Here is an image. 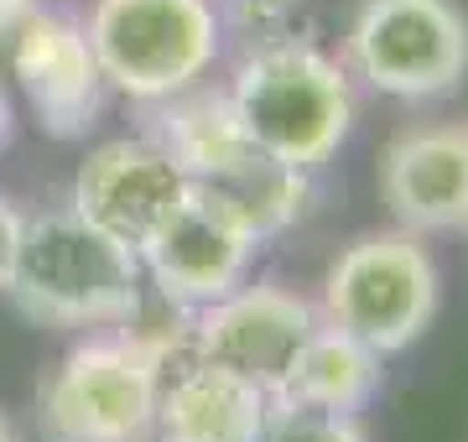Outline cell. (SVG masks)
Wrapping results in <instances>:
<instances>
[{
    "mask_svg": "<svg viewBox=\"0 0 468 442\" xmlns=\"http://www.w3.org/2000/svg\"><path fill=\"white\" fill-rule=\"evenodd\" d=\"M0 291L42 328H110L141 302V256L79 208L21 219Z\"/></svg>",
    "mask_w": 468,
    "mask_h": 442,
    "instance_id": "cell-1",
    "label": "cell"
},
{
    "mask_svg": "<svg viewBox=\"0 0 468 442\" xmlns=\"http://www.w3.org/2000/svg\"><path fill=\"white\" fill-rule=\"evenodd\" d=\"M229 110L255 152L292 172H313L344 146L354 125L349 73L302 42L245 58L234 73Z\"/></svg>",
    "mask_w": 468,
    "mask_h": 442,
    "instance_id": "cell-2",
    "label": "cell"
},
{
    "mask_svg": "<svg viewBox=\"0 0 468 442\" xmlns=\"http://www.w3.org/2000/svg\"><path fill=\"white\" fill-rule=\"evenodd\" d=\"M104 89L141 104L187 94L218 58L208 0H100L84 26Z\"/></svg>",
    "mask_w": 468,
    "mask_h": 442,
    "instance_id": "cell-3",
    "label": "cell"
},
{
    "mask_svg": "<svg viewBox=\"0 0 468 442\" xmlns=\"http://www.w3.org/2000/svg\"><path fill=\"white\" fill-rule=\"evenodd\" d=\"M437 312V271L411 229L365 235L334 260L323 287V323L344 328L375 354H401Z\"/></svg>",
    "mask_w": 468,
    "mask_h": 442,
    "instance_id": "cell-4",
    "label": "cell"
},
{
    "mask_svg": "<svg viewBox=\"0 0 468 442\" xmlns=\"http://www.w3.org/2000/svg\"><path fill=\"white\" fill-rule=\"evenodd\" d=\"M156 374L162 343H79L42 385V426L52 442H146Z\"/></svg>",
    "mask_w": 468,
    "mask_h": 442,
    "instance_id": "cell-5",
    "label": "cell"
},
{
    "mask_svg": "<svg viewBox=\"0 0 468 442\" xmlns=\"http://www.w3.org/2000/svg\"><path fill=\"white\" fill-rule=\"evenodd\" d=\"M349 68L375 94L437 100L468 73V16L452 0H365L349 26Z\"/></svg>",
    "mask_w": 468,
    "mask_h": 442,
    "instance_id": "cell-6",
    "label": "cell"
},
{
    "mask_svg": "<svg viewBox=\"0 0 468 442\" xmlns=\"http://www.w3.org/2000/svg\"><path fill=\"white\" fill-rule=\"evenodd\" d=\"M0 58L16 79L21 100L32 104L37 125L52 141L89 136V125L100 120L104 104V79L84 26L21 0L0 16Z\"/></svg>",
    "mask_w": 468,
    "mask_h": 442,
    "instance_id": "cell-7",
    "label": "cell"
},
{
    "mask_svg": "<svg viewBox=\"0 0 468 442\" xmlns=\"http://www.w3.org/2000/svg\"><path fill=\"white\" fill-rule=\"evenodd\" d=\"M193 198L177 156L151 136H120L89 152L73 177V208L104 235L131 245L135 256L162 235V224Z\"/></svg>",
    "mask_w": 468,
    "mask_h": 442,
    "instance_id": "cell-8",
    "label": "cell"
},
{
    "mask_svg": "<svg viewBox=\"0 0 468 442\" xmlns=\"http://www.w3.org/2000/svg\"><path fill=\"white\" fill-rule=\"evenodd\" d=\"M313 328H318V312L302 302L297 291L245 287L198 307L187 349H198L203 359H214V364L234 370L239 380H250L266 395H276V385L286 380L292 359H297V349L307 343Z\"/></svg>",
    "mask_w": 468,
    "mask_h": 442,
    "instance_id": "cell-9",
    "label": "cell"
},
{
    "mask_svg": "<svg viewBox=\"0 0 468 442\" xmlns=\"http://www.w3.org/2000/svg\"><path fill=\"white\" fill-rule=\"evenodd\" d=\"M271 416V395L234 370L203 359L187 349L167 364L162 349V374H156V411L151 432L156 442H255V432Z\"/></svg>",
    "mask_w": 468,
    "mask_h": 442,
    "instance_id": "cell-10",
    "label": "cell"
},
{
    "mask_svg": "<svg viewBox=\"0 0 468 442\" xmlns=\"http://www.w3.org/2000/svg\"><path fill=\"white\" fill-rule=\"evenodd\" d=\"M380 198L411 235L468 224V131H406L380 156Z\"/></svg>",
    "mask_w": 468,
    "mask_h": 442,
    "instance_id": "cell-11",
    "label": "cell"
},
{
    "mask_svg": "<svg viewBox=\"0 0 468 442\" xmlns=\"http://www.w3.org/2000/svg\"><path fill=\"white\" fill-rule=\"evenodd\" d=\"M261 245L255 235H245L234 219L214 214L208 204L187 198L162 235L141 250V266L156 276V287L167 291L172 302L187 307H208L218 302L224 291L239 287V276L250 266V250Z\"/></svg>",
    "mask_w": 468,
    "mask_h": 442,
    "instance_id": "cell-12",
    "label": "cell"
},
{
    "mask_svg": "<svg viewBox=\"0 0 468 442\" xmlns=\"http://www.w3.org/2000/svg\"><path fill=\"white\" fill-rule=\"evenodd\" d=\"M380 359L369 343L349 339L344 328L318 323L307 333V343L297 349L286 380L276 385L271 406H302V411H354L380 391Z\"/></svg>",
    "mask_w": 468,
    "mask_h": 442,
    "instance_id": "cell-13",
    "label": "cell"
},
{
    "mask_svg": "<svg viewBox=\"0 0 468 442\" xmlns=\"http://www.w3.org/2000/svg\"><path fill=\"white\" fill-rule=\"evenodd\" d=\"M255 442H365L359 422L344 411H302V406H271L266 426Z\"/></svg>",
    "mask_w": 468,
    "mask_h": 442,
    "instance_id": "cell-14",
    "label": "cell"
},
{
    "mask_svg": "<svg viewBox=\"0 0 468 442\" xmlns=\"http://www.w3.org/2000/svg\"><path fill=\"white\" fill-rule=\"evenodd\" d=\"M16 229L21 219L11 214V208L0 204V281H5V266H11V250H16Z\"/></svg>",
    "mask_w": 468,
    "mask_h": 442,
    "instance_id": "cell-15",
    "label": "cell"
},
{
    "mask_svg": "<svg viewBox=\"0 0 468 442\" xmlns=\"http://www.w3.org/2000/svg\"><path fill=\"white\" fill-rule=\"evenodd\" d=\"M0 442H16V426L5 422V416H0Z\"/></svg>",
    "mask_w": 468,
    "mask_h": 442,
    "instance_id": "cell-16",
    "label": "cell"
},
{
    "mask_svg": "<svg viewBox=\"0 0 468 442\" xmlns=\"http://www.w3.org/2000/svg\"><path fill=\"white\" fill-rule=\"evenodd\" d=\"M0 141H5V100H0Z\"/></svg>",
    "mask_w": 468,
    "mask_h": 442,
    "instance_id": "cell-17",
    "label": "cell"
},
{
    "mask_svg": "<svg viewBox=\"0 0 468 442\" xmlns=\"http://www.w3.org/2000/svg\"><path fill=\"white\" fill-rule=\"evenodd\" d=\"M11 5H21V0H0V16H5V11H11Z\"/></svg>",
    "mask_w": 468,
    "mask_h": 442,
    "instance_id": "cell-18",
    "label": "cell"
}]
</instances>
